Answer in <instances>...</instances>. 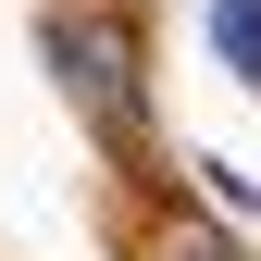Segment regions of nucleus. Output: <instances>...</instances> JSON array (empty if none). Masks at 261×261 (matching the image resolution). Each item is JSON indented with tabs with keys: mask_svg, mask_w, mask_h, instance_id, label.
I'll return each instance as SVG.
<instances>
[{
	"mask_svg": "<svg viewBox=\"0 0 261 261\" xmlns=\"http://www.w3.org/2000/svg\"><path fill=\"white\" fill-rule=\"evenodd\" d=\"M199 174H212V199H224V212H261V174H237V162H199Z\"/></svg>",
	"mask_w": 261,
	"mask_h": 261,
	"instance_id": "20e7f679",
	"label": "nucleus"
},
{
	"mask_svg": "<svg viewBox=\"0 0 261 261\" xmlns=\"http://www.w3.org/2000/svg\"><path fill=\"white\" fill-rule=\"evenodd\" d=\"M38 50H50L62 100L100 124V137H137V124H149V87H137V25H124V13H50V25H38Z\"/></svg>",
	"mask_w": 261,
	"mask_h": 261,
	"instance_id": "f257e3e1",
	"label": "nucleus"
},
{
	"mask_svg": "<svg viewBox=\"0 0 261 261\" xmlns=\"http://www.w3.org/2000/svg\"><path fill=\"white\" fill-rule=\"evenodd\" d=\"M162 261H249V237H224V224L174 212V224H162Z\"/></svg>",
	"mask_w": 261,
	"mask_h": 261,
	"instance_id": "7ed1b4c3",
	"label": "nucleus"
},
{
	"mask_svg": "<svg viewBox=\"0 0 261 261\" xmlns=\"http://www.w3.org/2000/svg\"><path fill=\"white\" fill-rule=\"evenodd\" d=\"M212 50L237 87H261V0H212Z\"/></svg>",
	"mask_w": 261,
	"mask_h": 261,
	"instance_id": "f03ea898",
	"label": "nucleus"
}]
</instances>
